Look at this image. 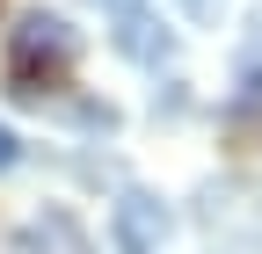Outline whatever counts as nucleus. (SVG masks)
<instances>
[{"label":"nucleus","mask_w":262,"mask_h":254,"mask_svg":"<svg viewBox=\"0 0 262 254\" xmlns=\"http://www.w3.org/2000/svg\"><path fill=\"white\" fill-rule=\"evenodd\" d=\"M15 160H22V138H15V131H8V123H0V174H8V167H15Z\"/></svg>","instance_id":"0eeeda50"},{"label":"nucleus","mask_w":262,"mask_h":254,"mask_svg":"<svg viewBox=\"0 0 262 254\" xmlns=\"http://www.w3.org/2000/svg\"><path fill=\"white\" fill-rule=\"evenodd\" d=\"M262 102V22H255V37L241 51V94H233V109H255Z\"/></svg>","instance_id":"423d86ee"},{"label":"nucleus","mask_w":262,"mask_h":254,"mask_svg":"<svg viewBox=\"0 0 262 254\" xmlns=\"http://www.w3.org/2000/svg\"><path fill=\"white\" fill-rule=\"evenodd\" d=\"M248 211H262L241 182H204V196H196V218H204V233L219 247H233V254H262V218L248 225Z\"/></svg>","instance_id":"f03ea898"},{"label":"nucleus","mask_w":262,"mask_h":254,"mask_svg":"<svg viewBox=\"0 0 262 254\" xmlns=\"http://www.w3.org/2000/svg\"><path fill=\"white\" fill-rule=\"evenodd\" d=\"M22 254H95V240L66 204H51V211H37L22 225Z\"/></svg>","instance_id":"20e7f679"},{"label":"nucleus","mask_w":262,"mask_h":254,"mask_svg":"<svg viewBox=\"0 0 262 254\" xmlns=\"http://www.w3.org/2000/svg\"><path fill=\"white\" fill-rule=\"evenodd\" d=\"M168 204L153 196V189H124L117 196V211H110V233H117V247L124 254H160V240H168Z\"/></svg>","instance_id":"7ed1b4c3"},{"label":"nucleus","mask_w":262,"mask_h":254,"mask_svg":"<svg viewBox=\"0 0 262 254\" xmlns=\"http://www.w3.org/2000/svg\"><path fill=\"white\" fill-rule=\"evenodd\" d=\"M117 51H124V58H139V66H160L175 44H168V29H160L146 8H117Z\"/></svg>","instance_id":"39448f33"},{"label":"nucleus","mask_w":262,"mask_h":254,"mask_svg":"<svg viewBox=\"0 0 262 254\" xmlns=\"http://www.w3.org/2000/svg\"><path fill=\"white\" fill-rule=\"evenodd\" d=\"M117 8H139V0H117Z\"/></svg>","instance_id":"6e6552de"},{"label":"nucleus","mask_w":262,"mask_h":254,"mask_svg":"<svg viewBox=\"0 0 262 254\" xmlns=\"http://www.w3.org/2000/svg\"><path fill=\"white\" fill-rule=\"evenodd\" d=\"M80 66V29L66 15H22L15 44H8V94H22V102H44V94H58L66 80H73Z\"/></svg>","instance_id":"f257e3e1"}]
</instances>
